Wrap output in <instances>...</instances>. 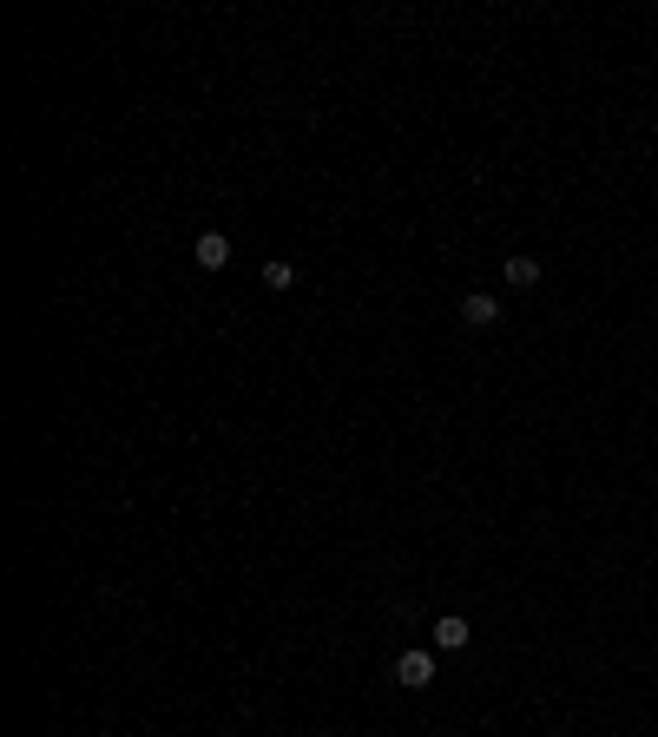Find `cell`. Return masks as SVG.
Here are the masks:
<instances>
[{
	"instance_id": "1",
	"label": "cell",
	"mask_w": 658,
	"mask_h": 737,
	"mask_svg": "<svg viewBox=\"0 0 658 737\" xmlns=\"http://www.w3.org/2000/svg\"><path fill=\"white\" fill-rule=\"evenodd\" d=\"M395 685H408V691L435 685V652H428V645H408L402 659H395Z\"/></svg>"
},
{
	"instance_id": "2",
	"label": "cell",
	"mask_w": 658,
	"mask_h": 737,
	"mask_svg": "<svg viewBox=\"0 0 658 737\" xmlns=\"http://www.w3.org/2000/svg\"><path fill=\"white\" fill-rule=\"evenodd\" d=\"M461 323H468V330H494V323H501V297L468 290V297H461Z\"/></svg>"
},
{
	"instance_id": "3",
	"label": "cell",
	"mask_w": 658,
	"mask_h": 737,
	"mask_svg": "<svg viewBox=\"0 0 658 737\" xmlns=\"http://www.w3.org/2000/svg\"><path fill=\"white\" fill-rule=\"evenodd\" d=\"M191 257H198V270H224V264H231V237H224V231H198Z\"/></svg>"
},
{
	"instance_id": "4",
	"label": "cell",
	"mask_w": 658,
	"mask_h": 737,
	"mask_svg": "<svg viewBox=\"0 0 658 737\" xmlns=\"http://www.w3.org/2000/svg\"><path fill=\"white\" fill-rule=\"evenodd\" d=\"M474 632H468V619L461 612H448V619H435V652H461Z\"/></svg>"
},
{
	"instance_id": "5",
	"label": "cell",
	"mask_w": 658,
	"mask_h": 737,
	"mask_svg": "<svg viewBox=\"0 0 658 737\" xmlns=\"http://www.w3.org/2000/svg\"><path fill=\"white\" fill-rule=\"evenodd\" d=\"M501 277L514 283V290H533V283H540V264H533V257H507V264H501Z\"/></svg>"
},
{
	"instance_id": "6",
	"label": "cell",
	"mask_w": 658,
	"mask_h": 737,
	"mask_svg": "<svg viewBox=\"0 0 658 737\" xmlns=\"http://www.w3.org/2000/svg\"><path fill=\"white\" fill-rule=\"evenodd\" d=\"M264 283H270V290H290V283H297V264H283V257H270V264H264Z\"/></svg>"
}]
</instances>
